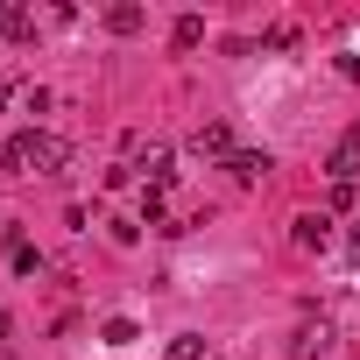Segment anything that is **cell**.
Instances as JSON below:
<instances>
[{"instance_id":"obj_3","label":"cell","mask_w":360,"mask_h":360,"mask_svg":"<svg viewBox=\"0 0 360 360\" xmlns=\"http://www.w3.org/2000/svg\"><path fill=\"white\" fill-rule=\"evenodd\" d=\"M134 176H148V191H162L169 176H176V148H162V141H148V148L134 155Z\"/></svg>"},{"instance_id":"obj_15","label":"cell","mask_w":360,"mask_h":360,"mask_svg":"<svg viewBox=\"0 0 360 360\" xmlns=\"http://www.w3.org/2000/svg\"><path fill=\"white\" fill-rule=\"evenodd\" d=\"M339 78H353V85H360V57H353V50L339 57Z\"/></svg>"},{"instance_id":"obj_10","label":"cell","mask_w":360,"mask_h":360,"mask_svg":"<svg viewBox=\"0 0 360 360\" xmlns=\"http://www.w3.org/2000/svg\"><path fill=\"white\" fill-rule=\"evenodd\" d=\"M8 262H15V276H36V269H43V255H36L22 233H8Z\"/></svg>"},{"instance_id":"obj_1","label":"cell","mask_w":360,"mask_h":360,"mask_svg":"<svg viewBox=\"0 0 360 360\" xmlns=\"http://www.w3.org/2000/svg\"><path fill=\"white\" fill-rule=\"evenodd\" d=\"M0 162H8V176H64L71 169V141L43 134V127H22V134H8Z\"/></svg>"},{"instance_id":"obj_6","label":"cell","mask_w":360,"mask_h":360,"mask_svg":"<svg viewBox=\"0 0 360 360\" xmlns=\"http://www.w3.org/2000/svg\"><path fill=\"white\" fill-rule=\"evenodd\" d=\"M283 353H290V360H325V353H332V325H297Z\"/></svg>"},{"instance_id":"obj_2","label":"cell","mask_w":360,"mask_h":360,"mask_svg":"<svg viewBox=\"0 0 360 360\" xmlns=\"http://www.w3.org/2000/svg\"><path fill=\"white\" fill-rule=\"evenodd\" d=\"M191 155H198V162H233V127H226V120H205V127L191 134Z\"/></svg>"},{"instance_id":"obj_18","label":"cell","mask_w":360,"mask_h":360,"mask_svg":"<svg viewBox=\"0 0 360 360\" xmlns=\"http://www.w3.org/2000/svg\"><path fill=\"white\" fill-rule=\"evenodd\" d=\"M8 92H15V85H8V78H0V99H8Z\"/></svg>"},{"instance_id":"obj_5","label":"cell","mask_w":360,"mask_h":360,"mask_svg":"<svg viewBox=\"0 0 360 360\" xmlns=\"http://www.w3.org/2000/svg\"><path fill=\"white\" fill-rule=\"evenodd\" d=\"M290 240H297L304 255L332 248V212H297V219H290Z\"/></svg>"},{"instance_id":"obj_4","label":"cell","mask_w":360,"mask_h":360,"mask_svg":"<svg viewBox=\"0 0 360 360\" xmlns=\"http://www.w3.org/2000/svg\"><path fill=\"white\" fill-rule=\"evenodd\" d=\"M325 169H332V184H353V176H360V120L339 134V148L325 155Z\"/></svg>"},{"instance_id":"obj_13","label":"cell","mask_w":360,"mask_h":360,"mask_svg":"<svg viewBox=\"0 0 360 360\" xmlns=\"http://www.w3.org/2000/svg\"><path fill=\"white\" fill-rule=\"evenodd\" d=\"M99 339H106V346H134V339H141V325H134V318H106V325H99Z\"/></svg>"},{"instance_id":"obj_11","label":"cell","mask_w":360,"mask_h":360,"mask_svg":"<svg viewBox=\"0 0 360 360\" xmlns=\"http://www.w3.org/2000/svg\"><path fill=\"white\" fill-rule=\"evenodd\" d=\"M162 360H205V339H198V332H176V339L162 346Z\"/></svg>"},{"instance_id":"obj_17","label":"cell","mask_w":360,"mask_h":360,"mask_svg":"<svg viewBox=\"0 0 360 360\" xmlns=\"http://www.w3.org/2000/svg\"><path fill=\"white\" fill-rule=\"evenodd\" d=\"M8 332H15V318H8V311H0V339H8Z\"/></svg>"},{"instance_id":"obj_16","label":"cell","mask_w":360,"mask_h":360,"mask_svg":"<svg viewBox=\"0 0 360 360\" xmlns=\"http://www.w3.org/2000/svg\"><path fill=\"white\" fill-rule=\"evenodd\" d=\"M346 262H360V226H353V233H346Z\"/></svg>"},{"instance_id":"obj_8","label":"cell","mask_w":360,"mask_h":360,"mask_svg":"<svg viewBox=\"0 0 360 360\" xmlns=\"http://www.w3.org/2000/svg\"><path fill=\"white\" fill-rule=\"evenodd\" d=\"M141 0H113V8H106V36H141Z\"/></svg>"},{"instance_id":"obj_12","label":"cell","mask_w":360,"mask_h":360,"mask_svg":"<svg viewBox=\"0 0 360 360\" xmlns=\"http://www.w3.org/2000/svg\"><path fill=\"white\" fill-rule=\"evenodd\" d=\"M8 106H15V113H43V106H50V92H43V85H15V92H8Z\"/></svg>"},{"instance_id":"obj_9","label":"cell","mask_w":360,"mask_h":360,"mask_svg":"<svg viewBox=\"0 0 360 360\" xmlns=\"http://www.w3.org/2000/svg\"><path fill=\"white\" fill-rule=\"evenodd\" d=\"M205 43V15H176L169 22V50H198Z\"/></svg>"},{"instance_id":"obj_7","label":"cell","mask_w":360,"mask_h":360,"mask_svg":"<svg viewBox=\"0 0 360 360\" xmlns=\"http://www.w3.org/2000/svg\"><path fill=\"white\" fill-rule=\"evenodd\" d=\"M226 169L240 176V184H262V176L276 169V155H269V148H233V162H226Z\"/></svg>"},{"instance_id":"obj_14","label":"cell","mask_w":360,"mask_h":360,"mask_svg":"<svg viewBox=\"0 0 360 360\" xmlns=\"http://www.w3.org/2000/svg\"><path fill=\"white\" fill-rule=\"evenodd\" d=\"M353 198H360L353 184H332V198H325V212H353Z\"/></svg>"}]
</instances>
